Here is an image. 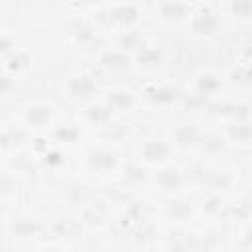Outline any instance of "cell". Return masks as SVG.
<instances>
[{
	"instance_id": "obj_7",
	"label": "cell",
	"mask_w": 252,
	"mask_h": 252,
	"mask_svg": "<svg viewBox=\"0 0 252 252\" xmlns=\"http://www.w3.org/2000/svg\"><path fill=\"white\" fill-rule=\"evenodd\" d=\"M24 120L33 128H41L51 120V108L47 104H32L24 110Z\"/></svg>"
},
{
	"instance_id": "obj_14",
	"label": "cell",
	"mask_w": 252,
	"mask_h": 252,
	"mask_svg": "<svg viewBox=\"0 0 252 252\" xmlns=\"http://www.w3.org/2000/svg\"><path fill=\"white\" fill-rule=\"evenodd\" d=\"M159 14L165 22H181L187 16V6L179 0H165L159 6Z\"/></svg>"
},
{
	"instance_id": "obj_9",
	"label": "cell",
	"mask_w": 252,
	"mask_h": 252,
	"mask_svg": "<svg viewBox=\"0 0 252 252\" xmlns=\"http://www.w3.org/2000/svg\"><path fill=\"white\" fill-rule=\"evenodd\" d=\"M136 63L142 69H158L163 63V51L158 47H144L136 53Z\"/></svg>"
},
{
	"instance_id": "obj_34",
	"label": "cell",
	"mask_w": 252,
	"mask_h": 252,
	"mask_svg": "<svg viewBox=\"0 0 252 252\" xmlns=\"http://www.w3.org/2000/svg\"><path fill=\"white\" fill-rule=\"evenodd\" d=\"M232 213H234L236 219H248V217L252 215V205H250L248 201H242L240 205H236V207L232 209Z\"/></svg>"
},
{
	"instance_id": "obj_41",
	"label": "cell",
	"mask_w": 252,
	"mask_h": 252,
	"mask_svg": "<svg viewBox=\"0 0 252 252\" xmlns=\"http://www.w3.org/2000/svg\"><path fill=\"white\" fill-rule=\"evenodd\" d=\"M91 2H100V0H91Z\"/></svg>"
},
{
	"instance_id": "obj_12",
	"label": "cell",
	"mask_w": 252,
	"mask_h": 252,
	"mask_svg": "<svg viewBox=\"0 0 252 252\" xmlns=\"http://www.w3.org/2000/svg\"><path fill=\"white\" fill-rule=\"evenodd\" d=\"M173 138H175V142H177L181 148H191V146H197V144H199L201 132H199L193 124H181V126L175 128Z\"/></svg>"
},
{
	"instance_id": "obj_19",
	"label": "cell",
	"mask_w": 252,
	"mask_h": 252,
	"mask_svg": "<svg viewBox=\"0 0 252 252\" xmlns=\"http://www.w3.org/2000/svg\"><path fill=\"white\" fill-rule=\"evenodd\" d=\"M219 89H220V79L217 75H213V73L199 75V79L195 83V91H197L199 96H209V94L217 93Z\"/></svg>"
},
{
	"instance_id": "obj_28",
	"label": "cell",
	"mask_w": 252,
	"mask_h": 252,
	"mask_svg": "<svg viewBox=\"0 0 252 252\" xmlns=\"http://www.w3.org/2000/svg\"><path fill=\"white\" fill-rule=\"evenodd\" d=\"M53 138H55L57 142L73 144V142H77V138H79V130H77L75 126H71V124H61V126H57V128L53 130Z\"/></svg>"
},
{
	"instance_id": "obj_8",
	"label": "cell",
	"mask_w": 252,
	"mask_h": 252,
	"mask_svg": "<svg viewBox=\"0 0 252 252\" xmlns=\"http://www.w3.org/2000/svg\"><path fill=\"white\" fill-rule=\"evenodd\" d=\"M142 156L150 163H159V161H163L169 156V148L161 140H148L142 146Z\"/></svg>"
},
{
	"instance_id": "obj_29",
	"label": "cell",
	"mask_w": 252,
	"mask_h": 252,
	"mask_svg": "<svg viewBox=\"0 0 252 252\" xmlns=\"http://www.w3.org/2000/svg\"><path fill=\"white\" fill-rule=\"evenodd\" d=\"M150 213H152V207H150L148 203H144V201L132 203L130 209H128V217H130L132 220H136V222H144Z\"/></svg>"
},
{
	"instance_id": "obj_26",
	"label": "cell",
	"mask_w": 252,
	"mask_h": 252,
	"mask_svg": "<svg viewBox=\"0 0 252 252\" xmlns=\"http://www.w3.org/2000/svg\"><path fill=\"white\" fill-rule=\"evenodd\" d=\"M85 118L91 124H106L110 120V108L108 106H102V104H91L85 110Z\"/></svg>"
},
{
	"instance_id": "obj_24",
	"label": "cell",
	"mask_w": 252,
	"mask_h": 252,
	"mask_svg": "<svg viewBox=\"0 0 252 252\" xmlns=\"http://www.w3.org/2000/svg\"><path fill=\"white\" fill-rule=\"evenodd\" d=\"M10 230L18 238H30V236H33L37 232V224L32 219H16L10 224Z\"/></svg>"
},
{
	"instance_id": "obj_5",
	"label": "cell",
	"mask_w": 252,
	"mask_h": 252,
	"mask_svg": "<svg viewBox=\"0 0 252 252\" xmlns=\"http://www.w3.org/2000/svg\"><path fill=\"white\" fill-rule=\"evenodd\" d=\"M100 65L106 69V71H114V73H122V71H128L132 61L130 57L124 53V51H118V49H112V51H104L100 55Z\"/></svg>"
},
{
	"instance_id": "obj_2",
	"label": "cell",
	"mask_w": 252,
	"mask_h": 252,
	"mask_svg": "<svg viewBox=\"0 0 252 252\" xmlns=\"http://www.w3.org/2000/svg\"><path fill=\"white\" fill-rule=\"evenodd\" d=\"M96 91H98L96 83H94L91 77H87V75L73 77V79L69 81V85H67V93H69L71 98H75V100H87V98L94 96Z\"/></svg>"
},
{
	"instance_id": "obj_20",
	"label": "cell",
	"mask_w": 252,
	"mask_h": 252,
	"mask_svg": "<svg viewBox=\"0 0 252 252\" xmlns=\"http://www.w3.org/2000/svg\"><path fill=\"white\" fill-rule=\"evenodd\" d=\"M28 134L26 130H20V128H6L0 136V146L4 152H8L10 148H16V146H22L26 142Z\"/></svg>"
},
{
	"instance_id": "obj_30",
	"label": "cell",
	"mask_w": 252,
	"mask_h": 252,
	"mask_svg": "<svg viewBox=\"0 0 252 252\" xmlns=\"http://www.w3.org/2000/svg\"><path fill=\"white\" fill-rule=\"evenodd\" d=\"M230 81L232 83H238V85H252V63L242 65V67H236L230 73Z\"/></svg>"
},
{
	"instance_id": "obj_35",
	"label": "cell",
	"mask_w": 252,
	"mask_h": 252,
	"mask_svg": "<svg viewBox=\"0 0 252 252\" xmlns=\"http://www.w3.org/2000/svg\"><path fill=\"white\" fill-rule=\"evenodd\" d=\"M16 49H14V43H12V39H10V35L8 33H4L2 35V39H0V53L4 55V57H8L10 53H14Z\"/></svg>"
},
{
	"instance_id": "obj_39",
	"label": "cell",
	"mask_w": 252,
	"mask_h": 252,
	"mask_svg": "<svg viewBox=\"0 0 252 252\" xmlns=\"http://www.w3.org/2000/svg\"><path fill=\"white\" fill-rule=\"evenodd\" d=\"M10 85H12V77H10V75H4V77H2V93H8Z\"/></svg>"
},
{
	"instance_id": "obj_37",
	"label": "cell",
	"mask_w": 252,
	"mask_h": 252,
	"mask_svg": "<svg viewBox=\"0 0 252 252\" xmlns=\"http://www.w3.org/2000/svg\"><path fill=\"white\" fill-rule=\"evenodd\" d=\"M33 150L35 152H47V146H45V140L43 138H35V142H33Z\"/></svg>"
},
{
	"instance_id": "obj_23",
	"label": "cell",
	"mask_w": 252,
	"mask_h": 252,
	"mask_svg": "<svg viewBox=\"0 0 252 252\" xmlns=\"http://www.w3.org/2000/svg\"><path fill=\"white\" fill-rule=\"evenodd\" d=\"M165 213L173 220H185L191 215V205L187 201H183V199H173V201L165 203Z\"/></svg>"
},
{
	"instance_id": "obj_10",
	"label": "cell",
	"mask_w": 252,
	"mask_h": 252,
	"mask_svg": "<svg viewBox=\"0 0 252 252\" xmlns=\"http://www.w3.org/2000/svg\"><path fill=\"white\" fill-rule=\"evenodd\" d=\"M146 98L156 104V106H165V104H171L175 100V91L171 87H146L144 91Z\"/></svg>"
},
{
	"instance_id": "obj_3",
	"label": "cell",
	"mask_w": 252,
	"mask_h": 252,
	"mask_svg": "<svg viewBox=\"0 0 252 252\" xmlns=\"http://www.w3.org/2000/svg\"><path fill=\"white\" fill-rule=\"evenodd\" d=\"M220 28V20L213 12H199L191 20V30L197 35H213Z\"/></svg>"
},
{
	"instance_id": "obj_27",
	"label": "cell",
	"mask_w": 252,
	"mask_h": 252,
	"mask_svg": "<svg viewBox=\"0 0 252 252\" xmlns=\"http://www.w3.org/2000/svg\"><path fill=\"white\" fill-rule=\"evenodd\" d=\"M228 12L238 20H250L252 18V0H230Z\"/></svg>"
},
{
	"instance_id": "obj_6",
	"label": "cell",
	"mask_w": 252,
	"mask_h": 252,
	"mask_svg": "<svg viewBox=\"0 0 252 252\" xmlns=\"http://www.w3.org/2000/svg\"><path fill=\"white\" fill-rule=\"evenodd\" d=\"M181 173L175 167H163L156 173V183L165 191V193H175L181 189Z\"/></svg>"
},
{
	"instance_id": "obj_33",
	"label": "cell",
	"mask_w": 252,
	"mask_h": 252,
	"mask_svg": "<svg viewBox=\"0 0 252 252\" xmlns=\"http://www.w3.org/2000/svg\"><path fill=\"white\" fill-rule=\"evenodd\" d=\"M10 165L16 167V169H20V171H32L33 169V163L30 161V156H26V154L16 156V159H12Z\"/></svg>"
},
{
	"instance_id": "obj_25",
	"label": "cell",
	"mask_w": 252,
	"mask_h": 252,
	"mask_svg": "<svg viewBox=\"0 0 252 252\" xmlns=\"http://www.w3.org/2000/svg\"><path fill=\"white\" fill-rule=\"evenodd\" d=\"M148 177V171L142 167V165H136V163H128L124 167V175H122V181L124 185H140L144 183Z\"/></svg>"
},
{
	"instance_id": "obj_36",
	"label": "cell",
	"mask_w": 252,
	"mask_h": 252,
	"mask_svg": "<svg viewBox=\"0 0 252 252\" xmlns=\"http://www.w3.org/2000/svg\"><path fill=\"white\" fill-rule=\"evenodd\" d=\"M219 205H220V199H219V197H211V199L207 201V205H205V209H207L209 213H215V211L219 209Z\"/></svg>"
},
{
	"instance_id": "obj_38",
	"label": "cell",
	"mask_w": 252,
	"mask_h": 252,
	"mask_svg": "<svg viewBox=\"0 0 252 252\" xmlns=\"http://www.w3.org/2000/svg\"><path fill=\"white\" fill-rule=\"evenodd\" d=\"M242 59H246L248 63H252V43L244 45V49H242Z\"/></svg>"
},
{
	"instance_id": "obj_32",
	"label": "cell",
	"mask_w": 252,
	"mask_h": 252,
	"mask_svg": "<svg viewBox=\"0 0 252 252\" xmlns=\"http://www.w3.org/2000/svg\"><path fill=\"white\" fill-rule=\"evenodd\" d=\"M41 161H43V165L45 167H59L61 163H63V156L59 154V152H55V150H47L45 154H43V158H41Z\"/></svg>"
},
{
	"instance_id": "obj_31",
	"label": "cell",
	"mask_w": 252,
	"mask_h": 252,
	"mask_svg": "<svg viewBox=\"0 0 252 252\" xmlns=\"http://www.w3.org/2000/svg\"><path fill=\"white\" fill-rule=\"evenodd\" d=\"M26 65H28V55H26L24 51H14V53H10V55L6 57V69L12 71V73L24 69Z\"/></svg>"
},
{
	"instance_id": "obj_21",
	"label": "cell",
	"mask_w": 252,
	"mask_h": 252,
	"mask_svg": "<svg viewBox=\"0 0 252 252\" xmlns=\"http://www.w3.org/2000/svg\"><path fill=\"white\" fill-rule=\"evenodd\" d=\"M199 181L211 185L213 189H228L230 187V175L224 171H211V169H203V175L199 177Z\"/></svg>"
},
{
	"instance_id": "obj_18",
	"label": "cell",
	"mask_w": 252,
	"mask_h": 252,
	"mask_svg": "<svg viewBox=\"0 0 252 252\" xmlns=\"http://www.w3.org/2000/svg\"><path fill=\"white\" fill-rule=\"evenodd\" d=\"M197 146L205 154H220L224 150V138L219 132H207V134H201V140Z\"/></svg>"
},
{
	"instance_id": "obj_11",
	"label": "cell",
	"mask_w": 252,
	"mask_h": 252,
	"mask_svg": "<svg viewBox=\"0 0 252 252\" xmlns=\"http://www.w3.org/2000/svg\"><path fill=\"white\" fill-rule=\"evenodd\" d=\"M134 94L130 91H110L106 93V106L110 110H130L134 106Z\"/></svg>"
},
{
	"instance_id": "obj_17",
	"label": "cell",
	"mask_w": 252,
	"mask_h": 252,
	"mask_svg": "<svg viewBox=\"0 0 252 252\" xmlns=\"http://www.w3.org/2000/svg\"><path fill=\"white\" fill-rule=\"evenodd\" d=\"M226 134H228L230 142L246 144L248 140H252V122H248V120H236L234 124L228 126Z\"/></svg>"
},
{
	"instance_id": "obj_22",
	"label": "cell",
	"mask_w": 252,
	"mask_h": 252,
	"mask_svg": "<svg viewBox=\"0 0 252 252\" xmlns=\"http://www.w3.org/2000/svg\"><path fill=\"white\" fill-rule=\"evenodd\" d=\"M118 45H120L124 51H136V53H138L140 49L146 47V39H144V35H142L140 32H126V33L120 35Z\"/></svg>"
},
{
	"instance_id": "obj_40",
	"label": "cell",
	"mask_w": 252,
	"mask_h": 252,
	"mask_svg": "<svg viewBox=\"0 0 252 252\" xmlns=\"http://www.w3.org/2000/svg\"><path fill=\"white\" fill-rule=\"evenodd\" d=\"M244 244L252 248V228H248V230H246V234H244Z\"/></svg>"
},
{
	"instance_id": "obj_13",
	"label": "cell",
	"mask_w": 252,
	"mask_h": 252,
	"mask_svg": "<svg viewBox=\"0 0 252 252\" xmlns=\"http://www.w3.org/2000/svg\"><path fill=\"white\" fill-rule=\"evenodd\" d=\"M51 232L59 238H77L83 232V228H81V222L75 219H61L51 224Z\"/></svg>"
},
{
	"instance_id": "obj_1",
	"label": "cell",
	"mask_w": 252,
	"mask_h": 252,
	"mask_svg": "<svg viewBox=\"0 0 252 252\" xmlns=\"http://www.w3.org/2000/svg\"><path fill=\"white\" fill-rule=\"evenodd\" d=\"M138 18H140V10L132 4H122L110 10H102L96 16V20L102 22L104 26H124V28L138 22Z\"/></svg>"
},
{
	"instance_id": "obj_16",
	"label": "cell",
	"mask_w": 252,
	"mask_h": 252,
	"mask_svg": "<svg viewBox=\"0 0 252 252\" xmlns=\"http://www.w3.org/2000/svg\"><path fill=\"white\" fill-rule=\"evenodd\" d=\"M215 112L220 114V116L232 118V120H246L248 114H250V106L240 104V102H224V104H219L215 108Z\"/></svg>"
},
{
	"instance_id": "obj_4",
	"label": "cell",
	"mask_w": 252,
	"mask_h": 252,
	"mask_svg": "<svg viewBox=\"0 0 252 252\" xmlns=\"http://www.w3.org/2000/svg\"><path fill=\"white\" fill-rule=\"evenodd\" d=\"M116 163H118L116 152L96 148V150H91V154H89V165L96 171H110L116 167Z\"/></svg>"
},
{
	"instance_id": "obj_15",
	"label": "cell",
	"mask_w": 252,
	"mask_h": 252,
	"mask_svg": "<svg viewBox=\"0 0 252 252\" xmlns=\"http://www.w3.org/2000/svg\"><path fill=\"white\" fill-rule=\"evenodd\" d=\"M67 32H69L71 37H75L79 43H89V41H93V39L96 37L93 26H91L89 22H85V20H73V22L69 24Z\"/></svg>"
}]
</instances>
